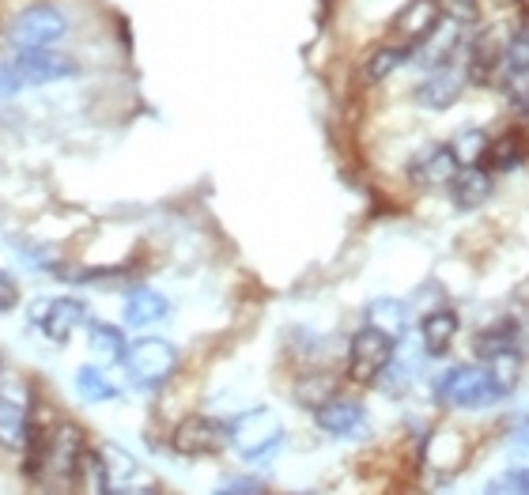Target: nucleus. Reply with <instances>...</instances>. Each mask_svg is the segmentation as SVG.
Returning <instances> with one entry per match:
<instances>
[{"label": "nucleus", "instance_id": "obj_1", "mask_svg": "<svg viewBox=\"0 0 529 495\" xmlns=\"http://www.w3.org/2000/svg\"><path fill=\"white\" fill-rule=\"evenodd\" d=\"M435 397H439V405H446V409H488L495 401H503L507 393L492 378L488 367L469 363V367H450L435 382Z\"/></svg>", "mask_w": 529, "mask_h": 495}, {"label": "nucleus", "instance_id": "obj_2", "mask_svg": "<svg viewBox=\"0 0 529 495\" xmlns=\"http://www.w3.org/2000/svg\"><path fill=\"white\" fill-rule=\"evenodd\" d=\"M125 371L140 390H159L178 371V348L163 337H140L125 348Z\"/></svg>", "mask_w": 529, "mask_h": 495}, {"label": "nucleus", "instance_id": "obj_3", "mask_svg": "<svg viewBox=\"0 0 529 495\" xmlns=\"http://www.w3.org/2000/svg\"><path fill=\"white\" fill-rule=\"evenodd\" d=\"M393 356H397V341L390 333H382L378 325H363L348 341V375L359 386H371V382L386 375Z\"/></svg>", "mask_w": 529, "mask_h": 495}, {"label": "nucleus", "instance_id": "obj_4", "mask_svg": "<svg viewBox=\"0 0 529 495\" xmlns=\"http://www.w3.org/2000/svg\"><path fill=\"white\" fill-rule=\"evenodd\" d=\"M284 443V427L269 409H250L227 424V446H235L246 461L269 458Z\"/></svg>", "mask_w": 529, "mask_h": 495}, {"label": "nucleus", "instance_id": "obj_5", "mask_svg": "<svg viewBox=\"0 0 529 495\" xmlns=\"http://www.w3.org/2000/svg\"><path fill=\"white\" fill-rule=\"evenodd\" d=\"M65 35H69V19L57 4H31L8 27V38L16 50H50Z\"/></svg>", "mask_w": 529, "mask_h": 495}, {"label": "nucleus", "instance_id": "obj_6", "mask_svg": "<svg viewBox=\"0 0 529 495\" xmlns=\"http://www.w3.org/2000/svg\"><path fill=\"white\" fill-rule=\"evenodd\" d=\"M174 454L182 458H208V454H220L227 446V424L212 420V416H186L182 424L174 427L171 435Z\"/></svg>", "mask_w": 529, "mask_h": 495}, {"label": "nucleus", "instance_id": "obj_7", "mask_svg": "<svg viewBox=\"0 0 529 495\" xmlns=\"http://www.w3.org/2000/svg\"><path fill=\"white\" fill-rule=\"evenodd\" d=\"M443 23V8L439 0H409L397 16H393L390 31H393V42L405 46V50H416L435 27Z\"/></svg>", "mask_w": 529, "mask_h": 495}, {"label": "nucleus", "instance_id": "obj_8", "mask_svg": "<svg viewBox=\"0 0 529 495\" xmlns=\"http://www.w3.org/2000/svg\"><path fill=\"white\" fill-rule=\"evenodd\" d=\"M16 72L23 84L42 87V84H57V80H72L80 65L72 61L69 53H53V50H19L16 57Z\"/></svg>", "mask_w": 529, "mask_h": 495}, {"label": "nucleus", "instance_id": "obj_9", "mask_svg": "<svg viewBox=\"0 0 529 495\" xmlns=\"http://www.w3.org/2000/svg\"><path fill=\"white\" fill-rule=\"evenodd\" d=\"M314 424L333 439H359L367 431V409L352 397H329L314 409Z\"/></svg>", "mask_w": 529, "mask_h": 495}, {"label": "nucleus", "instance_id": "obj_10", "mask_svg": "<svg viewBox=\"0 0 529 495\" xmlns=\"http://www.w3.org/2000/svg\"><path fill=\"white\" fill-rule=\"evenodd\" d=\"M461 87H465V72L454 69V65H446V69H431L416 84V91H412V99H416V106H424V110H450V106L461 99Z\"/></svg>", "mask_w": 529, "mask_h": 495}, {"label": "nucleus", "instance_id": "obj_11", "mask_svg": "<svg viewBox=\"0 0 529 495\" xmlns=\"http://www.w3.org/2000/svg\"><path fill=\"white\" fill-rule=\"evenodd\" d=\"M35 322L42 325V333L53 344H69L72 333L87 322V303L72 299V295H65V299H46V307L35 314Z\"/></svg>", "mask_w": 529, "mask_h": 495}, {"label": "nucleus", "instance_id": "obj_12", "mask_svg": "<svg viewBox=\"0 0 529 495\" xmlns=\"http://www.w3.org/2000/svg\"><path fill=\"white\" fill-rule=\"evenodd\" d=\"M499 72H507L503 69V42L495 38V31H480L473 46L465 50V76L473 84H492L499 80Z\"/></svg>", "mask_w": 529, "mask_h": 495}, {"label": "nucleus", "instance_id": "obj_13", "mask_svg": "<svg viewBox=\"0 0 529 495\" xmlns=\"http://www.w3.org/2000/svg\"><path fill=\"white\" fill-rule=\"evenodd\" d=\"M454 171H458V163H454L450 144H431V148H424V152L412 159L409 178L420 189H439L454 178Z\"/></svg>", "mask_w": 529, "mask_h": 495}, {"label": "nucleus", "instance_id": "obj_14", "mask_svg": "<svg viewBox=\"0 0 529 495\" xmlns=\"http://www.w3.org/2000/svg\"><path fill=\"white\" fill-rule=\"evenodd\" d=\"M492 171H484V167H458L454 171V178L446 182V189H450V201H454V208H461V212H473V208H480L488 197H492Z\"/></svg>", "mask_w": 529, "mask_h": 495}, {"label": "nucleus", "instance_id": "obj_15", "mask_svg": "<svg viewBox=\"0 0 529 495\" xmlns=\"http://www.w3.org/2000/svg\"><path fill=\"white\" fill-rule=\"evenodd\" d=\"M458 46H461V27L446 19V23H439V27L412 50V57H420V65H427V69H446V65H454Z\"/></svg>", "mask_w": 529, "mask_h": 495}, {"label": "nucleus", "instance_id": "obj_16", "mask_svg": "<svg viewBox=\"0 0 529 495\" xmlns=\"http://www.w3.org/2000/svg\"><path fill=\"white\" fill-rule=\"evenodd\" d=\"M171 314V303H167V295L163 291L148 288V284H140L125 295V322L137 325V329H148V325L163 322Z\"/></svg>", "mask_w": 529, "mask_h": 495}, {"label": "nucleus", "instance_id": "obj_17", "mask_svg": "<svg viewBox=\"0 0 529 495\" xmlns=\"http://www.w3.org/2000/svg\"><path fill=\"white\" fill-rule=\"evenodd\" d=\"M458 329H461V322L450 307L431 310L424 322H420V344H424L427 356H446L450 344H454V337H458Z\"/></svg>", "mask_w": 529, "mask_h": 495}, {"label": "nucleus", "instance_id": "obj_18", "mask_svg": "<svg viewBox=\"0 0 529 495\" xmlns=\"http://www.w3.org/2000/svg\"><path fill=\"white\" fill-rule=\"evenodd\" d=\"M87 446L80 439V431L72 424H57V431L50 435V465L61 473L65 480H72L76 473V465H80V454H84Z\"/></svg>", "mask_w": 529, "mask_h": 495}, {"label": "nucleus", "instance_id": "obj_19", "mask_svg": "<svg viewBox=\"0 0 529 495\" xmlns=\"http://www.w3.org/2000/svg\"><path fill=\"white\" fill-rule=\"evenodd\" d=\"M87 348L99 367H110V363H121L125 359V333L110 322H87Z\"/></svg>", "mask_w": 529, "mask_h": 495}, {"label": "nucleus", "instance_id": "obj_20", "mask_svg": "<svg viewBox=\"0 0 529 495\" xmlns=\"http://www.w3.org/2000/svg\"><path fill=\"white\" fill-rule=\"evenodd\" d=\"M522 341V333H518V325L514 322H495V325H484L477 337H473V352H477L484 363L495 356H503V352H514Z\"/></svg>", "mask_w": 529, "mask_h": 495}, {"label": "nucleus", "instance_id": "obj_21", "mask_svg": "<svg viewBox=\"0 0 529 495\" xmlns=\"http://www.w3.org/2000/svg\"><path fill=\"white\" fill-rule=\"evenodd\" d=\"M409 61H412V50L397 46V42L378 46V50H371L367 53V61H363V80H367V84H382V80H390L393 72L401 69V65H409Z\"/></svg>", "mask_w": 529, "mask_h": 495}, {"label": "nucleus", "instance_id": "obj_22", "mask_svg": "<svg viewBox=\"0 0 529 495\" xmlns=\"http://www.w3.org/2000/svg\"><path fill=\"white\" fill-rule=\"evenodd\" d=\"M488 163H492V171H514L522 159H526V140H522V133L518 129H511V133H503V137L488 140V155H484Z\"/></svg>", "mask_w": 529, "mask_h": 495}, {"label": "nucleus", "instance_id": "obj_23", "mask_svg": "<svg viewBox=\"0 0 529 495\" xmlns=\"http://www.w3.org/2000/svg\"><path fill=\"white\" fill-rule=\"evenodd\" d=\"M503 69L514 80L529 72V19H518V27L507 38V46H503Z\"/></svg>", "mask_w": 529, "mask_h": 495}, {"label": "nucleus", "instance_id": "obj_24", "mask_svg": "<svg viewBox=\"0 0 529 495\" xmlns=\"http://www.w3.org/2000/svg\"><path fill=\"white\" fill-rule=\"evenodd\" d=\"M405 322H409V314H405V303H397V299H375L367 307V325H378L393 341L405 333Z\"/></svg>", "mask_w": 529, "mask_h": 495}, {"label": "nucleus", "instance_id": "obj_25", "mask_svg": "<svg viewBox=\"0 0 529 495\" xmlns=\"http://www.w3.org/2000/svg\"><path fill=\"white\" fill-rule=\"evenodd\" d=\"M99 461H103V473H106V480H110V488H125L129 477L137 473V461L129 458L125 446L106 443L103 450H99Z\"/></svg>", "mask_w": 529, "mask_h": 495}, {"label": "nucleus", "instance_id": "obj_26", "mask_svg": "<svg viewBox=\"0 0 529 495\" xmlns=\"http://www.w3.org/2000/svg\"><path fill=\"white\" fill-rule=\"evenodd\" d=\"M450 152H454V163H458V167H480L484 155H488V133H484V129H465V133L454 137Z\"/></svg>", "mask_w": 529, "mask_h": 495}, {"label": "nucleus", "instance_id": "obj_27", "mask_svg": "<svg viewBox=\"0 0 529 495\" xmlns=\"http://www.w3.org/2000/svg\"><path fill=\"white\" fill-rule=\"evenodd\" d=\"M27 409L12 401V397H0V443L4 446H16L23 443V435H27Z\"/></svg>", "mask_w": 529, "mask_h": 495}, {"label": "nucleus", "instance_id": "obj_28", "mask_svg": "<svg viewBox=\"0 0 529 495\" xmlns=\"http://www.w3.org/2000/svg\"><path fill=\"white\" fill-rule=\"evenodd\" d=\"M76 393L95 405V401H110V397H114V386H110V378L103 375L99 363H87V367L76 371Z\"/></svg>", "mask_w": 529, "mask_h": 495}, {"label": "nucleus", "instance_id": "obj_29", "mask_svg": "<svg viewBox=\"0 0 529 495\" xmlns=\"http://www.w3.org/2000/svg\"><path fill=\"white\" fill-rule=\"evenodd\" d=\"M484 495H529V469H511L503 477H495Z\"/></svg>", "mask_w": 529, "mask_h": 495}, {"label": "nucleus", "instance_id": "obj_30", "mask_svg": "<svg viewBox=\"0 0 529 495\" xmlns=\"http://www.w3.org/2000/svg\"><path fill=\"white\" fill-rule=\"evenodd\" d=\"M443 19L458 23V27H473L480 19V0H439Z\"/></svg>", "mask_w": 529, "mask_h": 495}, {"label": "nucleus", "instance_id": "obj_31", "mask_svg": "<svg viewBox=\"0 0 529 495\" xmlns=\"http://www.w3.org/2000/svg\"><path fill=\"white\" fill-rule=\"evenodd\" d=\"M16 307H19V284L12 280V273L0 269V314H8V310Z\"/></svg>", "mask_w": 529, "mask_h": 495}, {"label": "nucleus", "instance_id": "obj_32", "mask_svg": "<svg viewBox=\"0 0 529 495\" xmlns=\"http://www.w3.org/2000/svg\"><path fill=\"white\" fill-rule=\"evenodd\" d=\"M19 91H23V80H19L16 65H4L0 61V99H16Z\"/></svg>", "mask_w": 529, "mask_h": 495}, {"label": "nucleus", "instance_id": "obj_33", "mask_svg": "<svg viewBox=\"0 0 529 495\" xmlns=\"http://www.w3.org/2000/svg\"><path fill=\"white\" fill-rule=\"evenodd\" d=\"M110 495H163V492H159L155 484H133V488L125 484V488H114Z\"/></svg>", "mask_w": 529, "mask_h": 495}, {"label": "nucleus", "instance_id": "obj_34", "mask_svg": "<svg viewBox=\"0 0 529 495\" xmlns=\"http://www.w3.org/2000/svg\"><path fill=\"white\" fill-rule=\"evenodd\" d=\"M514 435H518V439H522V443H529V420L522 427H518V431H514Z\"/></svg>", "mask_w": 529, "mask_h": 495}]
</instances>
